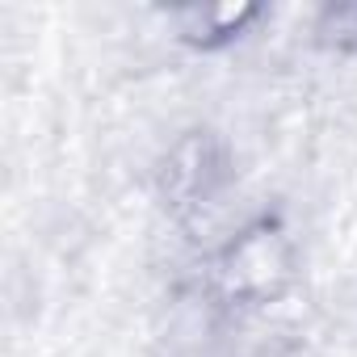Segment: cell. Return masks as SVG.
Instances as JSON below:
<instances>
[{
    "instance_id": "obj_1",
    "label": "cell",
    "mask_w": 357,
    "mask_h": 357,
    "mask_svg": "<svg viewBox=\"0 0 357 357\" xmlns=\"http://www.w3.org/2000/svg\"><path fill=\"white\" fill-rule=\"evenodd\" d=\"M298 282V240L273 215L240 223L211 257V294L223 307L257 311L282 303Z\"/></svg>"
},
{
    "instance_id": "obj_2",
    "label": "cell",
    "mask_w": 357,
    "mask_h": 357,
    "mask_svg": "<svg viewBox=\"0 0 357 357\" xmlns=\"http://www.w3.org/2000/svg\"><path fill=\"white\" fill-rule=\"evenodd\" d=\"M223 181H227V155H223V143L211 130L181 135L160 164V198L181 219L211 206L219 198Z\"/></svg>"
},
{
    "instance_id": "obj_3",
    "label": "cell",
    "mask_w": 357,
    "mask_h": 357,
    "mask_svg": "<svg viewBox=\"0 0 357 357\" xmlns=\"http://www.w3.org/2000/svg\"><path fill=\"white\" fill-rule=\"evenodd\" d=\"M261 17H265V9L248 5V0H215V5H181V9H172L168 26L194 51H223V47L240 43Z\"/></svg>"
},
{
    "instance_id": "obj_4",
    "label": "cell",
    "mask_w": 357,
    "mask_h": 357,
    "mask_svg": "<svg viewBox=\"0 0 357 357\" xmlns=\"http://www.w3.org/2000/svg\"><path fill=\"white\" fill-rule=\"evenodd\" d=\"M315 43L328 51H357V0L328 5L315 17Z\"/></svg>"
}]
</instances>
